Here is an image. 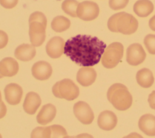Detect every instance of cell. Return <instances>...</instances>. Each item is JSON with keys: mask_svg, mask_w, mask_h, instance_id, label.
Listing matches in <instances>:
<instances>
[{"mask_svg": "<svg viewBox=\"0 0 155 138\" xmlns=\"http://www.w3.org/2000/svg\"><path fill=\"white\" fill-rule=\"evenodd\" d=\"M106 47L97 37L78 34L66 41L64 53L79 66L92 67L99 62Z\"/></svg>", "mask_w": 155, "mask_h": 138, "instance_id": "1", "label": "cell"}, {"mask_svg": "<svg viewBox=\"0 0 155 138\" xmlns=\"http://www.w3.org/2000/svg\"><path fill=\"white\" fill-rule=\"evenodd\" d=\"M107 26L111 31L131 34L137 30L138 21L132 15L122 12L112 15L108 20Z\"/></svg>", "mask_w": 155, "mask_h": 138, "instance_id": "2", "label": "cell"}, {"mask_svg": "<svg viewBox=\"0 0 155 138\" xmlns=\"http://www.w3.org/2000/svg\"><path fill=\"white\" fill-rule=\"evenodd\" d=\"M107 96L108 101L118 110L125 111L132 104V96L127 87L122 84H113L108 88Z\"/></svg>", "mask_w": 155, "mask_h": 138, "instance_id": "3", "label": "cell"}, {"mask_svg": "<svg viewBox=\"0 0 155 138\" xmlns=\"http://www.w3.org/2000/svg\"><path fill=\"white\" fill-rule=\"evenodd\" d=\"M54 96L58 98L73 100L79 94V87L70 79H64L57 82L52 87Z\"/></svg>", "mask_w": 155, "mask_h": 138, "instance_id": "4", "label": "cell"}, {"mask_svg": "<svg viewBox=\"0 0 155 138\" xmlns=\"http://www.w3.org/2000/svg\"><path fill=\"white\" fill-rule=\"evenodd\" d=\"M124 54V46L120 42H113L105 48L101 57V62L107 68L115 67L121 60Z\"/></svg>", "mask_w": 155, "mask_h": 138, "instance_id": "5", "label": "cell"}, {"mask_svg": "<svg viewBox=\"0 0 155 138\" xmlns=\"http://www.w3.org/2000/svg\"><path fill=\"white\" fill-rule=\"evenodd\" d=\"M99 13V7L98 5L93 1H85L79 3L76 15L81 19L89 21L96 19Z\"/></svg>", "mask_w": 155, "mask_h": 138, "instance_id": "6", "label": "cell"}, {"mask_svg": "<svg viewBox=\"0 0 155 138\" xmlns=\"http://www.w3.org/2000/svg\"><path fill=\"white\" fill-rule=\"evenodd\" d=\"M73 112L76 117L83 124H90L94 119L92 109L87 103L84 101L75 103L73 106Z\"/></svg>", "mask_w": 155, "mask_h": 138, "instance_id": "7", "label": "cell"}, {"mask_svg": "<svg viewBox=\"0 0 155 138\" xmlns=\"http://www.w3.org/2000/svg\"><path fill=\"white\" fill-rule=\"evenodd\" d=\"M45 28L42 23L38 21L29 22V36L31 45L34 47L41 46L45 39Z\"/></svg>", "mask_w": 155, "mask_h": 138, "instance_id": "8", "label": "cell"}, {"mask_svg": "<svg viewBox=\"0 0 155 138\" xmlns=\"http://www.w3.org/2000/svg\"><path fill=\"white\" fill-rule=\"evenodd\" d=\"M146 58V53L142 46L138 43L131 44L127 49V62L131 65L136 66L142 63Z\"/></svg>", "mask_w": 155, "mask_h": 138, "instance_id": "9", "label": "cell"}, {"mask_svg": "<svg viewBox=\"0 0 155 138\" xmlns=\"http://www.w3.org/2000/svg\"><path fill=\"white\" fill-rule=\"evenodd\" d=\"M64 40L60 36H54L47 42L45 50L47 54L51 58L56 59L61 57L64 53Z\"/></svg>", "mask_w": 155, "mask_h": 138, "instance_id": "10", "label": "cell"}, {"mask_svg": "<svg viewBox=\"0 0 155 138\" xmlns=\"http://www.w3.org/2000/svg\"><path fill=\"white\" fill-rule=\"evenodd\" d=\"M51 65L44 61H40L35 63L31 68V73L33 77L39 80L48 79L52 74Z\"/></svg>", "mask_w": 155, "mask_h": 138, "instance_id": "11", "label": "cell"}, {"mask_svg": "<svg viewBox=\"0 0 155 138\" xmlns=\"http://www.w3.org/2000/svg\"><path fill=\"white\" fill-rule=\"evenodd\" d=\"M22 93V88L17 84H9L4 88L5 100L7 103L12 105H17L21 102Z\"/></svg>", "mask_w": 155, "mask_h": 138, "instance_id": "12", "label": "cell"}, {"mask_svg": "<svg viewBox=\"0 0 155 138\" xmlns=\"http://www.w3.org/2000/svg\"><path fill=\"white\" fill-rule=\"evenodd\" d=\"M117 122V116L113 111L109 110L101 112L97 118V125L99 127L105 131L113 130L116 126Z\"/></svg>", "mask_w": 155, "mask_h": 138, "instance_id": "13", "label": "cell"}, {"mask_svg": "<svg viewBox=\"0 0 155 138\" xmlns=\"http://www.w3.org/2000/svg\"><path fill=\"white\" fill-rule=\"evenodd\" d=\"M96 76V72L93 68L84 67L78 70L76 75V80L82 86L88 87L94 83Z\"/></svg>", "mask_w": 155, "mask_h": 138, "instance_id": "14", "label": "cell"}, {"mask_svg": "<svg viewBox=\"0 0 155 138\" xmlns=\"http://www.w3.org/2000/svg\"><path fill=\"white\" fill-rule=\"evenodd\" d=\"M19 70V64L13 58L7 57L0 61V73L3 76L12 77Z\"/></svg>", "mask_w": 155, "mask_h": 138, "instance_id": "15", "label": "cell"}, {"mask_svg": "<svg viewBox=\"0 0 155 138\" xmlns=\"http://www.w3.org/2000/svg\"><path fill=\"white\" fill-rule=\"evenodd\" d=\"M41 104V99L39 94L31 91L28 93L25 96L23 104V108L26 113L34 114Z\"/></svg>", "mask_w": 155, "mask_h": 138, "instance_id": "16", "label": "cell"}, {"mask_svg": "<svg viewBox=\"0 0 155 138\" xmlns=\"http://www.w3.org/2000/svg\"><path fill=\"white\" fill-rule=\"evenodd\" d=\"M139 129L146 135L155 136V116L151 114L142 116L138 122Z\"/></svg>", "mask_w": 155, "mask_h": 138, "instance_id": "17", "label": "cell"}, {"mask_svg": "<svg viewBox=\"0 0 155 138\" xmlns=\"http://www.w3.org/2000/svg\"><path fill=\"white\" fill-rule=\"evenodd\" d=\"M56 108L53 104H48L41 108L36 116V120L38 123L46 125L51 122L55 117Z\"/></svg>", "mask_w": 155, "mask_h": 138, "instance_id": "18", "label": "cell"}, {"mask_svg": "<svg viewBox=\"0 0 155 138\" xmlns=\"http://www.w3.org/2000/svg\"><path fill=\"white\" fill-rule=\"evenodd\" d=\"M16 59L22 61H29L36 55V49L34 46L28 44H23L15 49L14 53Z\"/></svg>", "mask_w": 155, "mask_h": 138, "instance_id": "19", "label": "cell"}, {"mask_svg": "<svg viewBox=\"0 0 155 138\" xmlns=\"http://www.w3.org/2000/svg\"><path fill=\"white\" fill-rule=\"evenodd\" d=\"M154 10V5L149 0H138L133 6V11L139 17H147Z\"/></svg>", "mask_w": 155, "mask_h": 138, "instance_id": "20", "label": "cell"}, {"mask_svg": "<svg viewBox=\"0 0 155 138\" xmlns=\"http://www.w3.org/2000/svg\"><path fill=\"white\" fill-rule=\"evenodd\" d=\"M136 80L137 84L143 88H149L154 83V76L151 71L144 68L139 70L136 73Z\"/></svg>", "mask_w": 155, "mask_h": 138, "instance_id": "21", "label": "cell"}, {"mask_svg": "<svg viewBox=\"0 0 155 138\" xmlns=\"http://www.w3.org/2000/svg\"><path fill=\"white\" fill-rule=\"evenodd\" d=\"M70 21L64 16H57L53 18L51 23V28L56 32L61 33L69 28Z\"/></svg>", "mask_w": 155, "mask_h": 138, "instance_id": "22", "label": "cell"}, {"mask_svg": "<svg viewBox=\"0 0 155 138\" xmlns=\"http://www.w3.org/2000/svg\"><path fill=\"white\" fill-rule=\"evenodd\" d=\"M79 2L76 0H64L62 3V9L71 17H77L76 10Z\"/></svg>", "mask_w": 155, "mask_h": 138, "instance_id": "23", "label": "cell"}, {"mask_svg": "<svg viewBox=\"0 0 155 138\" xmlns=\"http://www.w3.org/2000/svg\"><path fill=\"white\" fill-rule=\"evenodd\" d=\"M50 126H38L31 131V138H50Z\"/></svg>", "mask_w": 155, "mask_h": 138, "instance_id": "24", "label": "cell"}, {"mask_svg": "<svg viewBox=\"0 0 155 138\" xmlns=\"http://www.w3.org/2000/svg\"><path fill=\"white\" fill-rule=\"evenodd\" d=\"M50 126V138H63L67 136L65 129L59 125H53Z\"/></svg>", "mask_w": 155, "mask_h": 138, "instance_id": "25", "label": "cell"}, {"mask_svg": "<svg viewBox=\"0 0 155 138\" xmlns=\"http://www.w3.org/2000/svg\"><path fill=\"white\" fill-rule=\"evenodd\" d=\"M143 42L148 51L151 54H155V34H147L144 38Z\"/></svg>", "mask_w": 155, "mask_h": 138, "instance_id": "26", "label": "cell"}, {"mask_svg": "<svg viewBox=\"0 0 155 138\" xmlns=\"http://www.w3.org/2000/svg\"><path fill=\"white\" fill-rule=\"evenodd\" d=\"M32 21H38L41 23H42L45 27H47V18L44 14L40 12H35L33 13H31L29 17L28 22H32Z\"/></svg>", "mask_w": 155, "mask_h": 138, "instance_id": "27", "label": "cell"}, {"mask_svg": "<svg viewBox=\"0 0 155 138\" xmlns=\"http://www.w3.org/2000/svg\"><path fill=\"white\" fill-rule=\"evenodd\" d=\"M128 1L129 0H109L108 4L111 9L117 10L125 7L128 4Z\"/></svg>", "mask_w": 155, "mask_h": 138, "instance_id": "28", "label": "cell"}, {"mask_svg": "<svg viewBox=\"0 0 155 138\" xmlns=\"http://www.w3.org/2000/svg\"><path fill=\"white\" fill-rule=\"evenodd\" d=\"M18 2V0H0V4L7 9H11L15 7Z\"/></svg>", "mask_w": 155, "mask_h": 138, "instance_id": "29", "label": "cell"}, {"mask_svg": "<svg viewBox=\"0 0 155 138\" xmlns=\"http://www.w3.org/2000/svg\"><path fill=\"white\" fill-rule=\"evenodd\" d=\"M8 41V38L7 34L5 31L0 30V49L4 48L7 45Z\"/></svg>", "mask_w": 155, "mask_h": 138, "instance_id": "30", "label": "cell"}, {"mask_svg": "<svg viewBox=\"0 0 155 138\" xmlns=\"http://www.w3.org/2000/svg\"><path fill=\"white\" fill-rule=\"evenodd\" d=\"M148 102L149 103L150 107L152 108L155 110V91H153L148 96Z\"/></svg>", "mask_w": 155, "mask_h": 138, "instance_id": "31", "label": "cell"}, {"mask_svg": "<svg viewBox=\"0 0 155 138\" xmlns=\"http://www.w3.org/2000/svg\"><path fill=\"white\" fill-rule=\"evenodd\" d=\"M7 113V107L3 101L0 102V119L3 118Z\"/></svg>", "mask_w": 155, "mask_h": 138, "instance_id": "32", "label": "cell"}, {"mask_svg": "<svg viewBox=\"0 0 155 138\" xmlns=\"http://www.w3.org/2000/svg\"><path fill=\"white\" fill-rule=\"evenodd\" d=\"M123 138H143V137L140 134L134 132L129 134L128 135L124 137Z\"/></svg>", "mask_w": 155, "mask_h": 138, "instance_id": "33", "label": "cell"}, {"mask_svg": "<svg viewBox=\"0 0 155 138\" xmlns=\"http://www.w3.org/2000/svg\"><path fill=\"white\" fill-rule=\"evenodd\" d=\"M149 27L152 30L155 31V15L150 19Z\"/></svg>", "mask_w": 155, "mask_h": 138, "instance_id": "34", "label": "cell"}, {"mask_svg": "<svg viewBox=\"0 0 155 138\" xmlns=\"http://www.w3.org/2000/svg\"><path fill=\"white\" fill-rule=\"evenodd\" d=\"M74 138H94L91 135L88 133H82L74 137Z\"/></svg>", "mask_w": 155, "mask_h": 138, "instance_id": "35", "label": "cell"}, {"mask_svg": "<svg viewBox=\"0 0 155 138\" xmlns=\"http://www.w3.org/2000/svg\"><path fill=\"white\" fill-rule=\"evenodd\" d=\"M63 138H74V136H66L65 137H64Z\"/></svg>", "mask_w": 155, "mask_h": 138, "instance_id": "36", "label": "cell"}, {"mask_svg": "<svg viewBox=\"0 0 155 138\" xmlns=\"http://www.w3.org/2000/svg\"><path fill=\"white\" fill-rule=\"evenodd\" d=\"M2 100V98H1V92H0V102Z\"/></svg>", "mask_w": 155, "mask_h": 138, "instance_id": "37", "label": "cell"}, {"mask_svg": "<svg viewBox=\"0 0 155 138\" xmlns=\"http://www.w3.org/2000/svg\"><path fill=\"white\" fill-rule=\"evenodd\" d=\"M2 77H3V76H2V75L1 74V73H0V79L2 78Z\"/></svg>", "mask_w": 155, "mask_h": 138, "instance_id": "38", "label": "cell"}, {"mask_svg": "<svg viewBox=\"0 0 155 138\" xmlns=\"http://www.w3.org/2000/svg\"><path fill=\"white\" fill-rule=\"evenodd\" d=\"M0 138H2V136H1V134H0Z\"/></svg>", "mask_w": 155, "mask_h": 138, "instance_id": "39", "label": "cell"}]
</instances>
